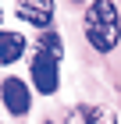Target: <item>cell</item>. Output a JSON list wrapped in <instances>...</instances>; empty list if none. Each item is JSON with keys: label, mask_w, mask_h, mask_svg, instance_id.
Segmentation results:
<instances>
[{"label": "cell", "mask_w": 121, "mask_h": 124, "mask_svg": "<svg viewBox=\"0 0 121 124\" xmlns=\"http://www.w3.org/2000/svg\"><path fill=\"white\" fill-rule=\"evenodd\" d=\"M0 18H4V7H0Z\"/></svg>", "instance_id": "cell-8"}, {"label": "cell", "mask_w": 121, "mask_h": 124, "mask_svg": "<svg viewBox=\"0 0 121 124\" xmlns=\"http://www.w3.org/2000/svg\"><path fill=\"white\" fill-rule=\"evenodd\" d=\"M36 50H43V53H50L54 60H61V57H64V43H61V36H57V32H50V29L43 32V36H39Z\"/></svg>", "instance_id": "cell-7"}, {"label": "cell", "mask_w": 121, "mask_h": 124, "mask_svg": "<svg viewBox=\"0 0 121 124\" xmlns=\"http://www.w3.org/2000/svg\"><path fill=\"white\" fill-rule=\"evenodd\" d=\"M18 18L47 32L50 21H54V4H47V0H21L18 4Z\"/></svg>", "instance_id": "cell-4"}, {"label": "cell", "mask_w": 121, "mask_h": 124, "mask_svg": "<svg viewBox=\"0 0 121 124\" xmlns=\"http://www.w3.org/2000/svg\"><path fill=\"white\" fill-rule=\"evenodd\" d=\"M85 39L89 46L100 50V53H111L121 39V18H118V7L111 0H96L85 7Z\"/></svg>", "instance_id": "cell-1"}, {"label": "cell", "mask_w": 121, "mask_h": 124, "mask_svg": "<svg viewBox=\"0 0 121 124\" xmlns=\"http://www.w3.org/2000/svg\"><path fill=\"white\" fill-rule=\"evenodd\" d=\"M21 53H25V36L0 29V64H14Z\"/></svg>", "instance_id": "cell-6"}, {"label": "cell", "mask_w": 121, "mask_h": 124, "mask_svg": "<svg viewBox=\"0 0 121 124\" xmlns=\"http://www.w3.org/2000/svg\"><path fill=\"white\" fill-rule=\"evenodd\" d=\"M68 124H118V117L107 106H75Z\"/></svg>", "instance_id": "cell-5"}, {"label": "cell", "mask_w": 121, "mask_h": 124, "mask_svg": "<svg viewBox=\"0 0 121 124\" xmlns=\"http://www.w3.org/2000/svg\"><path fill=\"white\" fill-rule=\"evenodd\" d=\"M57 64H61V60H54L50 53H43V50L32 53V85L43 96H54L57 85H61V67Z\"/></svg>", "instance_id": "cell-2"}, {"label": "cell", "mask_w": 121, "mask_h": 124, "mask_svg": "<svg viewBox=\"0 0 121 124\" xmlns=\"http://www.w3.org/2000/svg\"><path fill=\"white\" fill-rule=\"evenodd\" d=\"M0 96H4V106H7L14 117H25L28 106H32V92L21 78H7L4 85H0Z\"/></svg>", "instance_id": "cell-3"}]
</instances>
